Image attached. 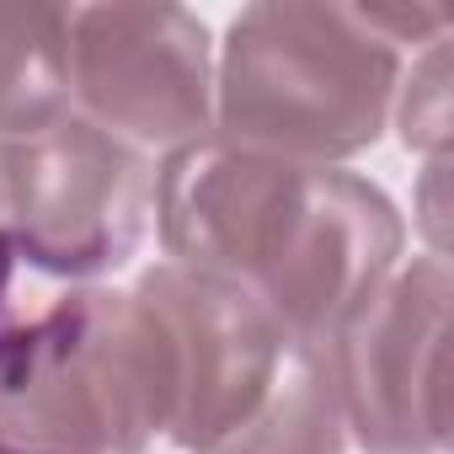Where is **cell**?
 Instances as JSON below:
<instances>
[{"label":"cell","instance_id":"9","mask_svg":"<svg viewBox=\"0 0 454 454\" xmlns=\"http://www.w3.org/2000/svg\"><path fill=\"white\" fill-rule=\"evenodd\" d=\"M390 123L401 129L406 150H417L427 160L449 155V38L411 54V65L401 70V86H395Z\"/></svg>","mask_w":454,"mask_h":454},{"label":"cell","instance_id":"3","mask_svg":"<svg viewBox=\"0 0 454 454\" xmlns=\"http://www.w3.org/2000/svg\"><path fill=\"white\" fill-rule=\"evenodd\" d=\"M171 406V337L134 289L70 284L0 326V454H145Z\"/></svg>","mask_w":454,"mask_h":454},{"label":"cell","instance_id":"6","mask_svg":"<svg viewBox=\"0 0 454 454\" xmlns=\"http://www.w3.org/2000/svg\"><path fill=\"white\" fill-rule=\"evenodd\" d=\"M449 257L417 252L326 337L353 449H449Z\"/></svg>","mask_w":454,"mask_h":454},{"label":"cell","instance_id":"5","mask_svg":"<svg viewBox=\"0 0 454 454\" xmlns=\"http://www.w3.org/2000/svg\"><path fill=\"white\" fill-rule=\"evenodd\" d=\"M0 208L17 268L97 284L145 247L155 224V160L70 107L0 145Z\"/></svg>","mask_w":454,"mask_h":454},{"label":"cell","instance_id":"4","mask_svg":"<svg viewBox=\"0 0 454 454\" xmlns=\"http://www.w3.org/2000/svg\"><path fill=\"white\" fill-rule=\"evenodd\" d=\"M401 49L364 6L262 0L231 17L214 49V139L300 166H342L390 129Z\"/></svg>","mask_w":454,"mask_h":454},{"label":"cell","instance_id":"8","mask_svg":"<svg viewBox=\"0 0 454 454\" xmlns=\"http://www.w3.org/2000/svg\"><path fill=\"white\" fill-rule=\"evenodd\" d=\"M70 6H0V145L54 123L65 102Z\"/></svg>","mask_w":454,"mask_h":454},{"label":"cell","instance_id":"2","mask_svg":"<svg viewBox=\"0 0 454 454\" xmlns=\"http://www.w3.org/2000/svg\"><path fill=\"white\" fill-rule=\"evenodd\" d=\"M134 294L160 316L176 358L166 438L182 454H348L326 342L294 337L268 305L155 262Z\"/></svg>","mask_w":454,"mask_h":454},{"label":"cell","instance_id":"10","mask_svg":"<svg viewBox=\"0 0 454 454\" xmlns=\"http://www.w3.org/2000/svg\"><path fill=\"white\" fill-rule=\"evenodd\" d=\"M443 171H449V155L443 160H427L422 171V192H417V224L427 231V257H443Z\"/></svg>","mask_w":454,"mask_h":454},{"label":"cell","instance_id":"11","mask_svg":"<svg viewBox=\"0 0 454 454\" xmlns=\"http://www.w3.org/2000/svg\"><path fill=\"white\" fill-rule=\"evenodd\" d=\"M17 278H22V268H17V257H12V241H6V208H0V326L12 321V310H17Z\"/></svg>","mask_w":454,"mask_h":454},{"label":"cell","instance_id":"1","mask_svg":"<svg viewBox=\"0 0 454 454\" xmlns=\"http://www.w3.org/2000/svg\"><path fill=\"white\" fill-rule=\"evenodd\" d=\"M155 236L166 262L236 284L305 342H326L406 252L401 208L369 176L214 134L160 155Z\"/></svg>","mask_w":454,"mask_h":454},{"label":"cell","instance_id":"7","mask_svg":"<svg viewBox=\"0 0 454 454\" xmlns=\"http://www.w3.org/2000/svg\"><path fill=\"white\" fill-rule=\"evenodd\" d=\"M65 102L139 155L214 129V38L187 6H70Z\"/></svg>","mask_w":454,"mask_h":454}]
</instances>
